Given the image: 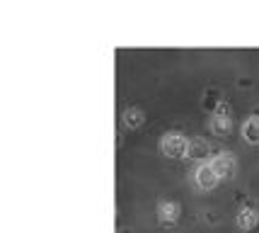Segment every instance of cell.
<instances>
[{"label":"cell","instance_id":"1","mask_svg":"<svg viewBox=\"0 0 259 233\" xmlns=\"http://www.w3.org/2000/svg\"><path fill=\"white\" fill-rule=\"evenodd\" d=\"M160 151L167 158H184L189 151V139L180 131H167L160 141Z\"/></svg>","mask_w":259,"mask_h":233},{"label":"cell","instance_id":"2","mask_svg":"<svg viewBox=\"0 0 259 233\" xmlns=\"http://www.w3.org/2000/svg\"><path fill=\"white\" fill-rule=\"evenodd\" d=\"M194 180H196V185H199L201 189H213L215 185L221 182V178H218V173L213 170V165H211V163H201V165L196 168Z\"/></svg>","mask_w":259,"mask_h":233},{"label":"cell","instance_id":"3","mask_svg":"<svg viewBox=\"0 0 259 233\" xmlns=\"http://www.w3.org/2000/svg\"><path fill=\"white\" fill-rule=\"evenodd\" d=\"M211 165H213V170L218 173V178L223 180V178H230V175H235L237 160H235V158H233L230 153H221V155H215L213 160H211Z\"/></svg>","mask_w":259,"mask_h":233},{"label":"cell","instance_id":"4","mask_svg":"<svg viewBox=\"0 0 259 233\" xmlns=\"http://www.w3.org/2000/svg\"><path fill=\"white\" fill-rule=\"evenodd\" d=\"M187 155L194 158V160H206V158L211 155V144H208L206 139H201V136H194V139H189V151H187Z\"/></svg>","mask_w":259,"mask_h":233},{"label":"cell","instance_id":"5","mask_svg":"<svg viewBox=\"0 0 259 233\" xmlns=\"http://www.w3.org/2000/svg\"><path fill=\"white\" fill-rule=\"evenodd\" d=\"M235 221L237 226L242 228V231H249V228H254L259 221V214H257V207H242V209L237 211V216H235Z\"/></svg>","mask_w":259,"mask_h":233},{"label":"cell","instance_id":"6","mask_svg":"<svg viewBox=\"0 0 259 233\" xmlns=\"http://www.w3.org/2000/svg\"><path fill=\"white\" fill-rule=\"evenodd\" d=\"M180 204L177 202H160L158 204V219L162 223H175L180 219Z\"/></svg>","mask_w":259,"mask_h":233},{"label":"cell","instance_id":"7","mask_svg":"<svg viewBox=\"0 0 259 233\" xmlns=\"http://www.w3.org/2000/svg\"><path fill=\"white\" fill-rule=\"evenodd\" d=\"M242 139L252 146L259 144V117L257 114H252V117H247L242 122Z\"/></svg>","mask_w":259,"mask_h":233},{"label":"cell","instance_id":"8","mask_svg":"<svg viewBox=\"0 0 259 233\" xmlns=\"http://www.w3.org/2000/svg\"><path fill=\"white\" fill-rule=\"evenodd\" d=\"M221 90L218 88H206V92H203V110L206 112H211V114H213L215 112V107H218V105H221Z\"/></svg>","mask_w":259,"mask_h":233},{"label":"cell","instance_id":"9","mask_svg":"<svg viewBox=\"0 0 259 233\" xmlns=\"http://www.w3.org/2000/svg\"><path fill=\"white\" fill-rule=\"evenodd\" d=\"M143 122H146V114L138 110V107H128L124 112V124L128 129H138V126H143Z\"/></svg>","mask_w":259,"mask_h":233},{"label":"cell","instance_id":"10","mask_svg":"<svg viewBox=\"0 0 259 233\" xmlns=\"http://www.w3.org/2000/svg\"><path fill=\"white\" fill-rule=\"evenodd\" d=\"M208 126H211L213 136H228V134L233 131V119H221V117H213Z\"/></svg>","mask_w":259,"mask_h":233},{"label":"cell","instance_id":"11","mask_svg":"<svg viewBox=\"0 0 259 233\" xmlns=\"http://www.w3.org/2000/svg\"><path fill=\"white\" fill-rule=\"evenodd\" d=\"M213 117H221V119H230V117H233V107H230V105L223 100L221 105H218V107H215Z\"/></svg>","mask_w":259,"mask_h":233},{"label":"cell","instance_id":"12","mask_svg":"<svg viewBox=\"0 0 259 233\" xmlns=\"http://www.w3.org/2000/svg\"><path fill=\"white\" fill-rule=\"evenodd\" d=\"M206 221H218V216H213V211H206Z\"/></svg>","mask_w":259,"mask_h":233},{"label":"cell","instance_id":"13","mask_svg":"<svg viewBox=\"0 0 259 233\" xmlns=\"http://www.w3.org/2000/svg\"><path fill=\"white\" fill-rule=\"evenodd\" d=\"M119 233H131V231H126V228H124V231H119Z\"/></svg>","mask_w":259,"mask_h":233}]
</instances>
